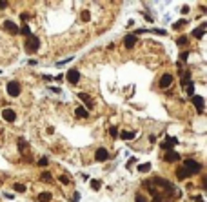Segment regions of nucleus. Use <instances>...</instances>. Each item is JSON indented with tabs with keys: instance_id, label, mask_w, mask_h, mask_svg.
I'll return each mask as SVG.
<instances>
[{
	"instance_id": "nucleus-1",
	"label": "nucleus",
	"mask_w": 207,
	"mask_h": 202,
	"mask_svg": "<svg viewBox=\"0 0 207 202\" xmlns=\"http://www.w3.org/2000/svg\"><path fill=\"white\" fill-rule=\"evenodd\" d=\"M184 169H185L189 175H196V173H200L202 164H200V162H196V160H193V159H187V160L184 162Z\"/></svg>"
},
{
	"instance_id": "nucleus-2",
	"label": "nucleus",
	"mask_w": 207,
	"mask_h": 202,
	"mask_svg": "<svg viewBox=\"0 0 207 202\" xmlns=\"http://www.w3.org/2000/svg\"><path fill=\"white\" fill-rule=\"evenodd\" d=\"M151 184H156L158 188H162V190H167L169 193H175V191H176V190L173 188V184H171L169 180H165V179H160V177H155Z\"/></svg>"
},
{
	"instance_id": "nucleus-3",
	"label": "nucleus",
	"mask_w": 207,
	"mask_h": 202,
	"mask_svg": "<svg viewBox=\"0 0 207 202\" xmlns=\"http://www.w3.org/2000/svg\"><path fill=\"white\" fill-rule=\"evenodd\" d=\"M7 93H9V97H18L20 95V91H22V87H20V84L16 82V80H11V82H7Z\"/></svg>"
},
{
	"instance_id": "nucleus-4",
	"label": "nucleus",
	"mask_w": 207,
	"mask_h": 202,
	"mask_svg": "<svg viewBox=\"0 0 207 202\" xmlns=\"http://www.w3.org/2000/svg\"><path fill=\"white\" fill-rule=\"evenodd\" d=\"M40 47V40L36 38V36H29L27 38V42H25V49H27V53H33V51H36Z\"/></svg>"
},
{
	"instance_id": "nucleus-5",
	"label": "nucleus",
	"mask_w": 207,
	"mask_h": 202,
	"mask_svg": "<svg viewBox=\"0 0 207 202\" xmlns=\"http://www.w3.org/2000/svg\"><path fill=\"white\" fill-rule=\"evenodd\" d=\"M191 100H193L196 111H198V113H204V104H205V102H204V97H200V95H193Z\"/></svg>"
},
{
	"instance_id": "nucleus-6",
	"label": "nucleus",
	"mask_w": 207,
	"mask_h": 202,
	"mask_svg": "<svg viewBox=\"0 0 207 202\" xmlns=\"http://www.w3.org/2000/svg\"><path fill=\"white\" fill-rule=\"evenodd\" d=\"M2 118H4L5 122H15V120H16V111L11 109V108H7V109L2 111Z\"/></svg>"
},
{
	"instance_id": "nucleus-7",
	"label": "nucleus",
	"mask_w": 207,
	"mask_h": 202,
	"mask_svg": "<svg viewBox=\"0 0 207 202\" xmlns=\"http://www.w3.org/2000/svg\"><path fill=\"white\" fill-rule=\"evenodd\" d=\"M176 144H178V139L167 137L165 142H162V149H164V151H173V146H176Z\"/></svg>"
},
{
	"instance_id": "nucleus-8",
	"label": "nucleus",
	"mask_w": 207,
	"mask_h": 202,
	"mask_svg": "<svg viewBox=\"0 0 207 202\" xmlns=\"http://www.w3.org/2000/svg\"><path fill=\"white\" fill-rule=\"evenodd\" d=\"M65 78H67L69 84H78V80H80V73H78L76 69H69L67 75H65Z\"/></svg>"
},
{
	"instance_id": "nucleus-9",
	"label": "nucleus",
	"mask_w": 207,
	"mask_h": 202,
	"mask_svg": "<svg viewBox=\"0 0 207 202\" xmlns=\"http://www.w3.org/2000/svg\"><path fill=\"white\" fill-rule=\"evenodd\" d=\"M173 84V75H169V73H165V75H162L160 77V82H158V86L162 87V89H165V87H169Z\"/></svg>"
},
{
	"instance_id": "nucleus-10",
	"label": "nucleus",
	"mask_w": 207,
	"mask_h": 202,
	"mask_svg": "<svg viewBox=\"0 0 207 202\" xmlns=\"http://www.w3.org/2000/svg\"><path fill=\"white\" fill-rule=\"evenodd\" d=\"M2 27H4L7 33H11V35H16V33H18V26H16L15 22H11V20H5V22L2 24Z\"/></svg>"
},
{
	"instance_id": "nucleus-11",
	"label": "nucleus",
	"mask_w": 207,
	"mask_h": 202,
	"mask_svg": "<svg viewBox=\"0 0 207 202\" xmlns=\"http://www.w3.org/2000/svg\"><path fill=\"white\" fill-rule=\"evenodd\" d=\"M95 159H96L98 162H104V160H107V159H109V153H107V149H105V148H98V149H96V153H95Z\"/></svg>"
},
{
	"instance_id": "nucleus-12",
	"label": "nucleus",
	"mask_w": 207,
	"mask_h": 202,
	"mask_svg": "<svg viewBox=\"0 0 207 202\" xmlns=\"http://www.w3.org/2000/svg\"><path fill=\"white\" fill-rule=\"evenodd\" d=\"M135 44H136V35H127V36L124 38V46H125L127 49L135 47Z\"/></svg>"
},
{
	"instance_id": "nucleus-13",
	"label": "nucleus",
	"mask_w": 207,
	"mask_h": 202,
	"mask_svg": "<svg viewBox=\"0 0 207 202\" xmlns=\"http://www.w3.org/2000/svg\"><path fill=\"white\" fill-rule=\"evenodd\" d=\"M76 97H78V98H80V100H82V102H84V104H85L87 108H89V109L93 108V100H91V97H89L87 93H78Z\"/></svg>"
},
{
	"instance_id": "nucleus-14",
	"label": "nucleus",
	"mask_w": 207,
	"mask_h": 202,
	"mask_svg": "<svg viewBox=\"0 0 207 202\" xmlns=\"http://www.w3.org/2000/svg\"><path fill=\"white\" fill-rule=\"evenodd\" d=\"M164 160L165 162H176V160H180V155L176 151H167V155H164Z\"/></svg>"
},
{
	"instance_id": "nucleus-15",
	"label": "nucleus",
	"mask_w": 207,
	"mask_h": 202,
	"mask_svg": "<svg viewBox=\"0 0 207 202\" xmlns=\"http://www.w3.org/2000/svg\"><path fill=\"white\" fill-rule=\"evenodd\" d=\"M75 115L80 117V118H87V117H89V111H87L84 106H78V108L75 109Z\"/></svg>"
},
{
	"instance_id": "nucleus-16",
	"label": "nucleus",
	"mask_w": 207,
	"mask_h": 202,
	"mask_svg": "<svg viewBox=\"0 0 207 202\" xmlns=\"http://www.w3.org/2000/svg\"><path fill=\"white\" fill-rule=\"evenodd\" d=\"M205 27H207V24H202L200 27H196V29L193 31V36H195V38H202L204 33H205Z\"/></svg>"
},
{
	"instance_id": "nucleus-17",
	"label": "nucleus",
	"mask_w": 207,
	"mask_h": 202,
	"mask_svg": "<svg viewBox=\"0 0 207 202\" xmlns=\"http://www.w3.org/2000/svg\"><path fill=\"white\" fill-rule=\"evenodd\" d=\"M135 137H136L135 131H122V133H120V139H122V140H131V139H135Z\"/></svg>"
},
{
	"instance_id": "nucleus-18",
	"label": "nucleus",
	"mask_w": 207,
	"mask_h": 202,
	"mask_svg": "<svg viewBox=\"0 0 207 202\" xmlns=\"http://www.w3.org/2000/svg\"><path fill=\"white\" fill-rule=\"evenodd\" d=\"M16 144H18V149H20V151H25V149L29 148V142H27L25 139H22V137L16 140Z\"/></svg>"
},
{
	"instance_id": "nucleus-19",
	"label": "nucleus",
	"mask_w": 207,
	"mask_h": 202,
	"mask_svg": "<svg viewBox=\"0 0 207 202\" xmlns=\"http://www.w3.org/2000/svg\"><path fill=\"white\" fill-rule=\"evenodd\" d=\"M51 199H53V195H51V193H47V191H44V193H40V195H38V200H40V202H49Z\"/></svg>"
},
{
	"instance_id": "nucleus-20",
	"label": "nucleus",
	"mask_w": 207,
	"mask_h": 202,
	"mask_svg": "<svg viewBox=\"0 0 207 202\" xmlns=\"http://www.w3.org/2000/svg\"><path fill=\"white\" fill-rule=\"evenodd\" d=\"M189 82H191V71H185V73H184V77H182V82H180V84L185 87Z\"/></svg>"
},
{
	"instance_id": "nucleus-21",
	"label": "nucleus",
	"mask_w": 207,
	"mask_h": 202,
	"mask_svg": "<svg viewBox=\"0 0 207 202\" xmlns=\"http://www.w3.org/2000/svg\"><path fill=\"white\" fill-rule=\"evenodd\" d=\"M18 31H20V33H22L24 36H27V38L31 36V29H29V26H27V24H24V26H22V27L18 29Z\"/></svg>"
},
{
	"instance_id": "nucleus-22",
	"label": "nucleus",
	"mask_w": 207,
	"mask_h": 202,
	"mask_svg": "<svg viewBox=\"0 0 207 202\" xmlns=\"http://www.w3.org/2000/svg\"><path fill=\"white\" fill-rule=\"evenodd\" d=\"M176 177H178L180 180H184V179H187V177H191V175H189V173H187V171H185L184 168H180V169L176 171Z\"/></svg>"
},
{
	"instance_id": "nucleus-23",
	"label": "nucleus",
	"mask_w": 207,
	"mask_h": 202,
	"mask_svg": "<svg viewBox=\"0 0 207 202\" xmlns=\"http://www.w3.org/2000/svg\"><path fill=\"white\" fill-rule=\"evenodd\" d=\"M149 169H151V164H149V162H144V164L138 166V171H140V173H147Z\"/></svg>"
},
{
	"instance_id": "nucleus-24",
	"label": "nucleus",
	"mask_w": 207,
	"mask_h": 202,
	"mask_svg": "<svg viewBox=\"0 0 207 202\" xmlns=\"http://www.w3.org/2000/svg\"><path fill=\"white\" fill-rule=\"evenodd\" d=\"M185 89H187V97L191 98V97L195 95V84H193V82H189V84L185 86Z\"/></svg>"
},
{
	"instance_id": "nucleus-25",
	"label": "nucleus",
	"mask_w": 207,
	"mask_h": 202,
	"mask_svg": "<svg viewBox=\"0 0 207 202\" xmlns=\"http://www.w3.org/2000/svg\"><path fill=\"white\" fill-rule=\"evenodd\" d=\"M187 42H189V38H187L185 35H182V36H178V38H176V44H178V46H185Z\"/></svg>"
},
{
	"instance_id": "nucleus-26",
	"label": "nucleus",
	"mask_w": 207,
	"mask_h": 202,
	"mask_svg": "<svg viewBox=\"0 0 207 202\" xmlns=\"http://www.w3.org/2000/svg\"><path fill=\"white\" fill-rule=\"evenodd\" d=\"M13 190H15L16 193H24V191H25V186H24V184H18V182H16V184H13Z\"/></svg>"
},
{
	"instance_id": "nucleus-27",
	"label": "nucleus",
	"mask_w": 207,
	"mask_h": 202,
	"mask_svg": "<svg viewBox=\"0 0 207 202\" xmlns=\"http://www.w3.org/2000/svg\"><path fill=\"white\" fill-rule=\"evenodd\" d=\"M109 135H111L113 139H116V137H118V128H116V126H111V128H109Z\"/></svg>"
},
{
	"instance_id": "nucleus-28",
	"label": "nucleus",
	"mask_w": 207,
	"mask_h": 202,
	"mask_svg": "<svg viewBox=\"0 0 207 202\" xmlns=\"http://www.w3.org/2000/svg\"><path fill=\"white\" fill-rule=\"evenodd\" d=\"M58 182L64 184V186H67V184H69V177H67V175H60V177H58Z\"/></svg>"
},
{
	"instance_id": "nucleus-29",
	"label": "nucleus",
	"mask_w": 207,
	"mask_h": 202,
	"mask_svg": "<svg viewBox=\"0 0 207 202\" xmlns=\"http://www.w3.org/2000/svg\"><path fill=\"white\" fill-rule=\"evenodd\" d=\"M80 18H82L84 22H87V20L91 18V15H89V11H87V9H84V11H82V15H80Z\"/></svg>"
},
{
	"instance_id": "nucleus-30",
	"label": "nucleus",
	"mask_w": 207,
	"mask_h": 202,
	"mask_svg": "<svg viewBox=\"0 0 207 202\" xmlns=\"http://www.w3.org/2000/svg\"><path fill=\"white\" fill-rule=\"evenodd\" d=\"M100 184H102L100 180H91V188H93L95 191H98V190H100Z\"/></svg>"
},
{
	"instance_id": "nucleus-31",
	"label": "nucleus",
	"mask_w": 207,
	"mask_h": 202,
	"mask_svg": "<svg viewBox=\"0 0 207 202\" xmlns=\"http://www.w3.org/2000/svg\"><path fill=\"white\" fill-rule=\"evenodd\" d=\"M185 24H187V20H185V18H182V20H178L173 27H175V29H178V27H182V26H185Z\"/></svg>"
},
{
	"instance_id": "nucleus-32",
	"label": "nucleus",
	"mask_w": 207,
	"mask_h": 202,
	"mask_svg": "<svg viewBox=\"0 0 207 202\" xmlns=\"http://www.w3.org/2000/svg\"><path fill=\"white\" fill-rule=\"evenodd\" d=\"M153 33H155V35H160V36H165V35H167L165 29H153Z\"/></svg>"
},
{
	"instance_id": "nucleus-33",
	"label": "nucleus",
	"mask_w": 207,
	"mask_h": 202,
	"mask_svg": "<svg viewBox=\"0 0 207 202\" xmlns=\"http://www.w3.org/2000/svg\"><path fill=\"white\" fill-rule=\"evenodd\" d=\"M40 179H42V180H47V182H49V180H51V173H47V171H44V173L40 175Z\"/></svg>"
},
{
	"instance_id": "nucleus-34",
	"label": "nucleus",
	"mask_w": 207,
	"mask_h": 202,
	"mask_svg": "<svg viewBox=\"0 0 207 202\" xmlns=\"http://www.w3.org/2000/svg\"><path fill=\"white\" fill-rule=\"evenodd\" d=\"M47 162H49V160H47V157H42V159L38 160V166H42V168H44V166H47Z\"/></svg>"
},
{
	"instance_id": "nucleus-35",
	"label": "nucleus",
	"mask_w": 207,
	"mask_h": 202,
	"mask_svg": "<svg viewBox=\"0 0 207 202\" xmlns=\"http://www.w3.org/2000/svg\"><path fill=\"white\" fill-rule=\"evenodd\" d=\"M180 58H182V60L185 62V60L189 58V51H184V53H180Z\"/></svg>"
},
{
	"instance_id": "nucleus-36",
	"label": "nucleus",
	"mask_w": 207,
	"mask_h": 202,
	"mask_svg": "<svg viewBox=\"0 0 207 202\" xmlns=\"http://www.w3.org/2000/svg\"><path fill=\"white\" fill-rule=\"evenodd\" d=\"M135 202H147V200H145V197H142V195H136Z\"/></svg>"
},
{
	"instance_id": "nucleus-37",
	"label": "nucleus",
	"mask_w": 207,
	"mask_h": 202,
	"mask_svg": "<svg viewBox=\"0 0 207 202\" xmlns=\"http://www.w3.org/2000/svg\"><path fill=\"white\" fill-rule=\"evenodd\" d=\"M135 162H136V159H135V157H131V159H129V162H127V168H131Z\"/></svg>"
},
{
	"instance_id": "nucleus-38",
	"label": "nucleus",
	"mask_w": 207,
	"mask_h": 202,
	"mask_svg": "<svg viewBox=\"0 0 207 202\" xmlns=\"http://www.w3.org/2000/svg\"><path fill=\"white\" fill-rule=\"evenodd\" d=\"M80 200V193H75V195H73V200L71 202H78Z\"/></svg>"
},
{
	"instance_id": "nucleus-39",
	"label": "nucleus",
	"mask_w": 207,
	"mask_h": 202,
	"mask_svg": "<svg viewBox=\"0 0 207 202\" xmlns=\"http://www.w3.org/2000/svg\"><path fill=\"white\" fill-rule=\"evenodd\" d=\"M7 7V2L5 0H0V9H5Z\"/></svg>"
},
{
	"instance_id": "nucleus-40",
	"label": "nucleus",
	"mask_w": 207,
	"mask_h": 202,
	"mask_svg": "<svg viewBox=\"0 0 207 202\" xmlns=\"http://www.w3.org/2000/svg\"><path fill=\"white\" fill-rule=\"evenodd\" d=\"M180 11H182V13H184V15H187V13H189V7H187V5H184V7H182V9H180Z\"/></svg>"
},
{
	"instance_id": "nucleus-41",
	"label": "nucleus",
	"mask_w": 207,
	"mask_h": 202,
	"mask_svg": "<svg viewBox=\"0 0 207 202\" xmlns=\"http://www.w3.org/2000/svg\"><path fill=\"white\" fill-rule=\"evenodd\" d=\"M20 16H22V20H27V18H29V13H22Z\"/></svg>"
}]
</instances>
